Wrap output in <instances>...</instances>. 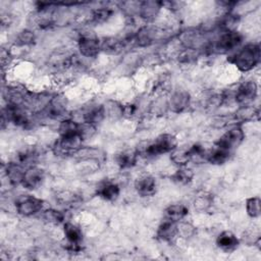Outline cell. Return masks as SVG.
<instances>
[{
  "instance_id": "obj_1",
  "label": "cell",
  "mask_w": 261,
  "mask_h": 261,
  "mask_svg": "<svg viewBox=\"0 0 261 261\" xmlns=\"http://www.w3.org/2000/svg\"><path fill=\"white\" fill-rule=\"evenodd\" d=\"M260 58V45L256 43H250L238 50L231 56H229L228 61L232 63L240 71L247 72L252 70L259 64Z\"/></svg>"
},
{
  "instance_id": "obj_2",
  "label": "cell",
  "mask_w": 261,
  "mask_h": 261,
  "mask_svg": "<svg viewBox=\"0 0 261 261\" xmlns=\"http://www.w3.org/2000/svg\"><path fill=\"white\" fill-rule=\"evenodd\" d=\"M178 141L177 138L172 134H161L152 143L145 146L141 154L145 157H157L162 154L171 153L177 148Z\"/></svg>"
},
{
  "instance_id": "obj_3",
  "label": "cell",
  "mask_w": 261,
  "mask_h": 261,
  "mask_svg": "<svg viewBox=\"0 0 261 261\" xmlns=\"http://www.w3.org/2000/svg\"><path fill=\"white\" fill-rule=\"evenodd\" d=\"M85 138L83 134L69 136H59L53 145V152L56 156H71L75 155L82 148Z\"/></svg>"
},
{
  "instance_id": "obj_4",
  "label": "cell",
  "mask_w": 261,
  "mask_h": 261,
  "mask_svg": "<svg viewBox=\"0 0 261 261\" xmlns=\"http://www.w3.org/2000/svg\"><path fill=\"white\" fill-rule=\"evenodd\" d=\"M243 35L236 31L222 32L219 37L210 45L209 49L212 53L224 54L240 47L243 42Z\"/></svg>"
},
{
  "instance_id": "obj_5",
  "label": "cell",
  "mask_w": 261,
  "mask_h": 261,
  "mask_svg": "<svg viewBox=\"0 0 261 261\" xmlns=\"http://www.w3.org/2000/svg\"><path fill=\"white\" fill-rule=\"evenodd\" d=\"M1 121L2 126L5 122H11L17 126H24L30 122V116L21 105L7 103L6 107L2 110Z\"/></svg>"
},
{
  "instance_id": "obj_6",
  "label": "cell",
  "mask_w": 261,
  "mask_h": 261,
  "mask_svg": "<svg viewBox=\"0 0 261 261\" xmlns=\"http://www.w3.org/2000/svg\"><path fill=\"white\" fill-rule=\"evenodd\" d=\"M245 133L240 125H234L226 130L215 143V146L227 150L229 152H233L244 141Z\"/></svg>"
},
{
  "instance_id": "obj_7",
  "label": "cell",
  "mask_w": 261,
  "mask_h": 261,
  "mask_svg": "<svg viewBox=\"0 0 261 261\" xmlns=\"http://www.w3.org/2000/svg\"><path fill=\"white\" fill-rule=\"evenodd\" d=\"M44 208V201L40 198L25 195L18 198L15 202L16 212L21 216H33L40 213Z\"/></svg>"
},
{
  "instance_id": "obj_8",
  "label": "cell",
  "mask_w": 261,
  "mask_h": 261,
  "mask_svg": "<svg viewBox=\"0 0 261 261\" xmlns=\"http://www.w3.org/2000/svg\"><path fill=\"white\" fill-rule=\"evenodd\" d=\"M257 84L254 81H245L237 87L233 93V99L240 106L251 105V103L257 98Z\"/></svg>"
},
{
  "instance_id": "obj_9",
  "label": "cell",
  "mask_w": 261,
  "mask_h": 261,
  "mask_svg": "<svg viewBox=\"0 0 261 261\" xmlns=\"http://www.w3.org/2000/svg\"><path fill=\"white\" fill-rule=\"evenodd\" d=\"M66 105L67 102L63 96H54L40 111V115L46 118H57L63 115V113L66 111Z\"/></svg>"
},
{
  "instance_id": "obj_10",
  "label": "cell",
  "mask_w": 261,
  "mask_h": 261,
  "mask_svg": "<svg viewBox=\"0 0 261 261\" xmlns=\"http://www.w3.org/2000/svg\"><path fill=\"white\" fill-rule=\"evenodd\" d=\"M44 179H45L44 169H42L38 166L32 165V166L25 168L20 185L24 189L32 191V190L38 189L43 184Z\"/></svg>"
},
{
  "instance_id": "obj_11",
  "label": "cell",
  "mask_w": 261,
  "mask_h": 261,
  "mask_svg": "<svg viewBox=\"0 0 261 261\" xmlns=\"http://www.w3.org/2000/svg\"><path fill=\"white\" fill-rule=\"evenodd\" d=\"M80 53L85 57H96L101 51V41L90 35H82L77 41Z\"/></svg>"
},
{
  "instance_id": "obj_12",
  "label": "cell",
  "mask_w": 261,
  "mask_h": 261,
  "mask_svg": "<svg viewBox=\"0 0 261 261\" xmlns=\"http://www.w3.org/2000/svg\"><path fill=\"white\" fill-rule=\"evenodd\" d=\"M63 232L67 241V249L71 252H79L82 249L81 244L83 241L81 228L71 222H64Z\"/></svg>"
},
{
  "instance_id": "obj_13",
  "label": "cell",
  "mask_w": 261,
  "mask_h": 261,
  "mask_svg": "<svg viewBox=\"0 0 261 261\" xmlns=\"http://www.w3.org/2000/svg\"><path fill=\"white\" fill-rule=\"evenodd\" d=\"M159 39V32L156 28L143 27L133 35L134 46L146 47L150 46Z\"/></svg>"
},
{
  "instance_id": "obj_14",
  "label": "cell",
  "mask_w": 261,
  "mask_h": 261,
  "mask_svg": "<svg viewBox=\"0 0 261 261\" xmlns=\"http://www.w3.org/2000/svg\"><path fill=\"white\" fill-rule=\"evenodd\" d=\"M162 6H163V2L161 1H155V0L141 1L139 2L137 13L142 19L146 21H152L157 17Z\"/></svg>"
},
{
  "instance_id": "obj_15",
  "label": "cell",
  "mask_w": 261,
  "mask_h": 261,
  "mask_svg": "<svg viewBox=\"0 0 261 261\" xmlns=\"http://www.w3.org/2000/svg\"><path fill=\"white\" fill-rule=\"evenodd\" d=\"M191 104V96L187 91H175L168 101L169 109L174 113H181L186 111Z\"/></svg>"
},
{
  "instance_id": "obj_16",
  "label": "cell",
  "mask_w": 261,
  "mask_h": 261,
  "mask_svg": "<svg viewBox=\"0 0 261 261\" xmlns=\"http://www.w3.org/2000/svg\"><path fill=\"white\" fill-rule=\"evenodd\" d=\"M177 237V222L164 219L156 230V238L164 243H171Z\"/></svg>"
},
{
  "instance_id": "obj_17",
  "label": "cell",
  "mask_w": 261,
  "mask_h": 261,
  "mask_svg": "<svg viewBox=\"0 0 261 261\" xmlns=\"http://www.w3.org/2000/svg\"><path fill=\"white\" fill-rule=\"evenodd\" d=\"M135 190L141 197H151L157 191V182L155 177L145 175L135 181Z\"/></svg>"
},
{
  "instance_id": "obj_18",
  "label": "cell",
  "mask_w": 261,
  "mask_h": 261,
  "mask_svg": "<svg viewBox=\"0 0 261 261\" xmlns=\"http://www.w3.org/2000/svg\"><path fill=\"white\" fill-rule=\"evenodd\" d=\"M216 245L220 250L229 253L234 251L239 247L240 240L232 231L223 230L218 234L216 239Z\"/></svg>"
},
{
  "instance_id": "obj_19",
  "label": "cell",
  "mask_w": 261,
  "mask_h": 261,
  "mask_svg": "<svg viewBox=\"0 0 261 261\" xmlns=\"http://www.w3.org/2000/svg\"><path fill=\"white\" fill-rule=\"evenodd\" d=\"M96 193L101 199L108 202H113L118 198L120 194V188L116 182L106 180L97 187Z\"/></svg>"
},
{
  "instance_id": "obj_20",
  "label": "cell",
  "mask_w": 261,
  "mask_h": 261,
  "mask_svg": "<svg viewBox=\"0 0 261 261\" xmlns=\"http://www.w3.org/2000/svg\"><path fill=\"white\" fill-rule=\"evenodd\" d=\"M106 116V110L103 105H94L88 108L83 113V121L84 123H88L91 125H96L100 123Z\"/></svg>"
},
{
  "instance_id": "obj_21",
  "label": "cell",
  "mask_w": 261,
  "mask_h": 261,
  "mask_svg": "<svg viewBox=\"0 0 261 261\" xmlns=\"http://www.w3.org/2000/svg\"><path fill=\"white\" fill-rule=\"evenodd\" d=\"M24 170L25 168L23 165H21L17 161H13L7 163L5 167V174L10 184L20 185Z\"/></svg>"
},
{
  "instance_id": "obj_22",
  "label": "cell",
  "mask_w": 261,
  "mask_h": 261,
  "mask_svg": "<svg viewBox=\"0 0 261 261\" xmlns=\"http://www.w3.org/2000/svg\"><path fill=\"white\" fill-rule=\"evenodd\" d=\"M188 214L189 209L184 204H172L164 210V218L174 222L181 221Z\"/></svg>"
},
{
  "instance_id": "obj_23",
  "label": "cell",
  "mask_w": 261,
  "mask_h": 261,
  "mask_svg": "<svg viewBox=\"0 0 261 261\" xmlns=\"http://www.w3.org/2000/svg\"><path fill=\"white\" fill-rule=\"evenodd\" d=\"M231 154V152L215 146L212 150L208 151L206 161L213 165H221L229 160Z\"/></svg>"
},
{
  "instance_id": "obj_24",
  "label": "cell",
  "mask_w": 261,
  "mask_h": 261,
  "mask_svg": "<svg viewBox=\"0 0 261 261\" xmlns=\"http://www.w3.org/2000/svg\"><path fill=\"white\" fill-rule=\"evenodd\" d=\"M82 127H83V123H80L71 118H66V119H63L60 121V123L58 125V134H59V136L83 134Z\"/></svg>"
},
{
  "instance_id": "obj_25",
  "label": "cell",
  "mask_w": 261,
  "mask_h": 261,
  "mask_svg": "<svg viewBox=\"0 0 261 261\" xmlns=\"http://www.w3.org/2000/svg\"><path fill=\"white\" fill-rule=\"evenodd\" d=\"M259 117V109L252 105L241 106L234 113L233 119L236 121L244 122L249 120H254Z\"/></svg>"
},
{
  "instance_id": "obj_26",
  "label": "cell",
  "mask_w": 261,
  "mask_h": 261,
  "mask_svg": "<svg viewBox=\"0 0 261 261\" xmlns=\"http://www.w3.org/2000/svg\"><path fill=\"white\" fill-rule=\"evenodd\" d=\"M137 159H138V152L132 151V150L122 151L118 153L115 157L116 164L122 169H126L135 166L137 163Z\"/></svg>"
},
{
  "instance_id": "obj_27",
  "label": "cell",
  "mask_w": 261,
  "mask_h": 261,
  "mask_svg": "<svg viewBox=\"0 0 261 261\" xmlns=\"http://www.w3.org/2000/svg\"><path fill=\"white\" fill-rule=\"evenodd\" d=\"M125 48V44L123 39H116V38H106L101 41V51L107 53H118Z\"/></svg>"
},
{
  "instance_id": "obj_28",
  "label": "cell",
  "mask_w": 261,
  "mask_h": 261,
  "mask_svg": "<svg viewBox=\"0 0 261 261\" xmlns=\"http://www.w3.org/2000/svg\"><path fill=\"white\" fill-rule=\"evenodd\" d=\"M193 170L186 166H179V168L170 176L171 180L177 185H188L193 180Z\"/></svg>"
},
{
  "instance_id": "obj_29",
  "label": "cell",
  "mask_w": 261,
  "mask_h": 261,
  "mask_svg": "<svg viewBox=\"0 0 261 261\" xmlns=\"http://www.w3.org/2000/svg\"><path fill=\"white\" fill-rule=\"evenodd\" d=\"M247 214L252 218H257L261 214V200L259 197H250L246 200Z\"/></svg>"
},
{
  "instance_id": "obj_30",
  "label": "cell",
  "mask_w": 261,
  "mask_h": 261,
  "mask_svg": "<svg viewBox=\"0 0 261 261\" xmlns=\"http://www.w3.org/2000/svg\"><path fill=\"white\" fill-rule=\"evenodd\" d=\"M208 151L200 144H194L190 148H188V154L190 157V161H206Z\"/></svg>"
},
{
  "instance_id": "obj_31",
  "label": "cell",
  "mask_w": 261,
  "mask_h": 261,
  "mask_svg": "<svg viewBox=\"0 0 261 261\" xmlns=\"http://www.w3.org/2000/svg\"><path fill=\"white\" fill-rule=\"evenodd\" d=\"M113 13V10L109 7H100L97 8L93 11L92 13V17H91V21L95 24H99V23H103L105 21H107L111 15Z\"/></svg>"
},
{
  "instance_id": "obj_32",
  "label": "cell",
  "mask_w": 261,
  "mask_h": 261,
  "mask_svg": "<svg viewBox=\"0 0 261 261\" xmlns=\"http://www.w3.org/2000/svg\"><path fill=\"white\" fill-rule=\"evenodd\" d=\"M37 157H38V153L35 149L27 148V149H24V150H22L21 152L18 153L16 161L18 163H20L21 165H23V166L29 165V167H30V166L33 165V162L36 161Z\"/></svg>"
},
{
  "instance_id": "obj_33",
  "label": "cell",
  "mask_w": 261,
  "mask_h": 261,
  "mask_svg": "<svg viewBox=\"0 0 261 261\" xmlns=\"http://www.w3.org/2000/svg\"><path fill=\"white\" fill-rule=\"evenodd\" d=\"M170 159L174 164L178 166H186L188 162H191L188 154V149H174L171 152Z\"/></svg>"
},
{
  "instance_id": "obj_34",
  "label": "cell",
  "mask_w": 261,
  "mask_h": 261,
  "mask_svg": "<svg viewBox=\"0 0 261 261\" xmlns=\"http://www.w3.org/2000/svg\"><path fill=\"white\" fill-rule=\"evenodd\" d=\"M36 37L35 34L30 30L21 31L15 39V44L18 46H29L35 43Z\"/></svg>"
},
{
  "instance_id": "obj_35",
  "label": "cell",
  "mask_w": 261,
  "mask_h": 261,
  "mask_svg": "<svg viewBox=\"0 0 261 261\" xmlns=\"http://www.w3.org/2000/svg\"><path fill=\"white\" fill-rule=\"evenodd\" d=\"M43 217L46 221L53 224H59L64 222V214L61 211H58L55 209L45 210L43 212Z\"/></svg>"
},
{
  "instance_id": "obj_36",
  "label": "cell",
  "mask_w": 261,
  "mask_h": 261,
  "mask_svg": "<svg viewBox=\"0 0 261 261\" xmlns=\"http://www.w3.org/2000/svg\"><path fill=\"white\" fill-rule=\"evenodd\" d=\"M196 233V227L190 222H177V237L189 239Z\"/></svg>"
},
{
  "instance_id": "obj_37",
  "label": "cell",
  "mask_w": 261,
  "mask_h": 261,
  "mask_svg": "<svg viewBox=\"0 0 261 261\" xmlns=\"http://www.w3.org/2000/svg\"><path fill=\"white\" fill-rule=\"evenodd\" d=\"M212 204V198L209 195H200L195 200V208L200 211L207 210Z\"/></svg>"
},
{
  "instance_id": "obj_38",
  "label": "cell",
  "mask_w": 261,
  "mask_h": 261,
  "mask_svg": "<svg viewBox=\"0 0 261 261\" xmlns=\"http://www.w3.org/2000/svg\"><path fill=\"white\" fill-rule=\"evenodd\" d=\"M137 111V106L135 104H126L121 107V114L125 117H132Z\"/></svg>"
}]
</instances>
